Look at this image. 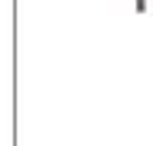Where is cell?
<instances>
[{
    "label": "cell",
    "mask_w": 153,
    "mask_h": 146,
    "mask_svg": "<svg viewBox=\"0 0 153 146\" xmlns=\"http://www.w3.org/2000/svg\"><path fill=\"white\" fill-rule=\"evenodd\" d=\"M137 10H146V0H137Z\"/></svg>",
    "instance_id": "6da1fadb"
}]
</instances>
